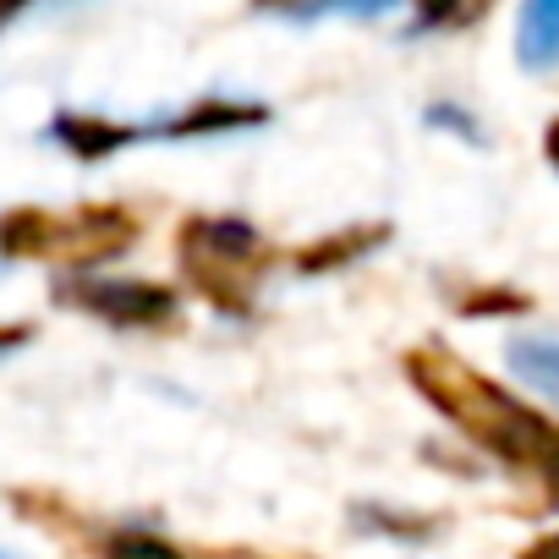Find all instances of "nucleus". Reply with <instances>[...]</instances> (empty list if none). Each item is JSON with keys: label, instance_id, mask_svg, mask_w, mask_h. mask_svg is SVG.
I'll list each match as a JSON object with an SVG mask.
<instances>
[{"label": "nucleus", "instance_id": "8", "mask_svg": "<svg viewBox=\"0 0 559 559\" xmlns=\"http://www.w3.org/2000/svg\"><path fill=\"white\" fill-rule=\"evenodd\" d=\"M548 159H554V165H559V121H554V127H548Z\"/></svg>", "mask_w": 559, "mask_h": 559}, {"label": "nucleus", "instance_id": "7", "mask_svg": "<svg viewBox=\"0 0 559 559\" xmlns=\"http://www.w3.org/2000/svg\"><path fill=\"white\" fill-rule=\"evenodd\" d=\"M526 559H559V537H543V543H537Z\"/></svg>", "mask_w": 559, "mask_h": 559}, {"label": "nucleus", "instance_id": "9", "mask_svg": "<svg viewBox=\"0 0 559 559\" xmlns=\"http://www.w3.org/2000/svg\"><path fill=\"white\" fill-rule=\"evenodd\" d=\"M0 7H17V0H0Z\"/></svg>", "mask_w": 559, "mask_h": 559}, {"label": "nucleus", "instance_id": "6", "mask_svg": "<svg viewBox=\"0 0 559 559\" xmlns=\"http://www.w3.org/2000/svg\"><path fill=\"white\" fill-rule=\"evenodd\" d=\"M110 559H181V554L165 548V543H154V537H121L110 548Z\"/></svg>", "mask_w": 559, "mask_h": 559}, {"label": "nucleus", "instance_id": "5", "mask_svg": "<svg viewBox=\"0 0 559 559\" xmlns=\"http://www.w3.org/2000/svg\"><path fill=\"white\" fill-rule=\"evenodd\" d=\"M61 138H67L78 154H105V148H116L127 132H121V127H99V121H61Z\"/></svg>", "mask_w": 559, "mask_h": 559}, {"label": "nucleus", "instance_id": "4", "mask_svg": "<svg viewBox=\"0 0 559 559\" xmlns=\"http://www.w3.org/2000/svg\"><path fill=\"white\" fill-rule=\"evenodd\" d=\"M515 45H521L526 67H554L559 61V0H526Z\"/></svg>", "mask_w": 559, "mask_h": 559}, {"label": "nucleus", "instance_id": "3", "mask_svg": "<svg viewBox=\"0 0 559 559\" xmlns=\"http://www.w3.org/2000/svg\"><path fill=\"white\" fill-rule=\"evenodd\" d=\"M510 373H515L521 384H532L537 395L559 401V341H548V335H521V341H510Z\"/></svg>", "mask_w": 559, "mask_h": 559}, {"label": "nucleus", "instance_id": "10", "mask_svg": "<svg viewBox=\"0 0 559 559\" xmlns=\"http://www.w3.org/2000/svg\"><path fill=\"white\" fill-rule=\"evenodd\" d=\"M554 466H559V455H554Z\"/></svg>", "mask_w": 559, "mask_h": 559}, {"label": "nucleus", "instance_id": "2", "mask_svg": "<svg viewBox=\"0 0 559 559\" xmlns=\"http://www.w3.org/2000/svg\"><path fill=\"white\" fill-rule=\"evenodd\" d=\"M83 297L94 313L121 319V324H154L170 313V292H159V286H116V280H105V286H88Z\"/></svg>", "mask_w": 559, "mask_h": 559}, {"label": "nucleus", "instance_id": "1", "mask_svg": "<svg viewBox=\"0 0 559 559\" xmlns=\"http://www.w3.org/2000/svg\"><path fill=\"white\" fill-rule=\"evenodd\" d=\"M412 373L423 379V390L472 433V439H483V444H493L499 455H510V461H526V466H554V455H559V433L543 423V417H532L521 401H510L504 390H493L488 379H477V373H461L455 362H444V357H412Z\"/></svg>", "mask_w": 559, "mask_h": 559}]
</instances>
